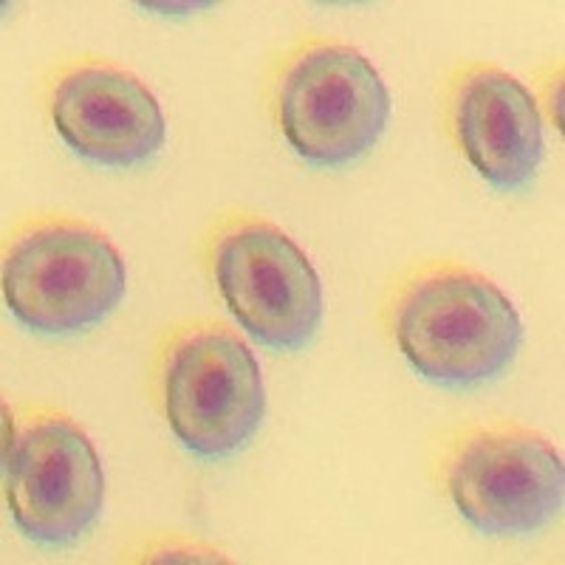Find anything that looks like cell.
I'll list each match as a JSON object with an SVG mask.
<instances>
[{"instance_id": "cell-8", "label": "cell", "mask_w": 565, "mask_h": 565, "mask_svg": "<svg viewBox=\"0 0 565 565\" xmlns=\"http://www.w3.org/2000/svg\"><path fill=\"white\" fill-rule=\"evenodd\" d=\"M49 116L71 153L97 168H139L168 141L153 90L105 60L65 65L49 88Z\"/></svg>"}, {"instance_id": "cell-4", "label": "cell", "mask_w": 565, "mask_h": 565, "mask_svg": "<svg viewBox=\"0 0 565 565\" xmlns=\"http://www.w3.org/2000/svg\"><path fill=\"white\" fill-rule=\"evenodd\" d=\"M156 382L175 441L195 458L235 456L264 424V373L249 345L221 322H193L170 334Z\"/></svg>"}, {"instance_id": "cell-6", "label": "cell", "mask_w": 565, "mask_h": 565, "mask_svg": "<svg viewBox=\"0 0 565 565\" xmlns=\"http://www.w3.org/2000/svg\"><path fill=\"white\" fill-rule=\"evenodd\" d=\"M7 503L18 532L40 546L83 540L99 521L105 472L88 433L54 407H26L9 418Z\"/></svg>"}, {"instance_id": "cell-10", "label": "cell", "mask_w": 565, "mask_h": 565, "mask_svg": "<svg viewBox=\"0 0 565 565\" xmlns=\"http://www.w3.org/2000/svg\"><path fill=\"white\" fill-rule=\"evenodd\" d=\"M130 559H150V563H164V559H186V563H193V559H226L221 557L218 552H212L210 546H201V543H181V540H159V543H148V546L141 548L139 557Z\"/></svg>"}, {"instance_id": "cell-3", "label": "cell", "mask_w": 565, "mask_h": 565, "mask_svg": "<svg viewBox=\"0 0 565 565\" xmlns=\"http://www.w3.org/2000/svg\"><path fill=\"white\" fill-rule=\"evenodd\" d=\"M125 289L119 249L83 221H26L3 249V297L34 334H85L114 315Z\"/></svg>"}, {"instance_id": "cell-5", "label": "cell", "mask_w": 565, "mask_h": 565, "mask_svg": "<svg viewBox=\"0 0 565 565\" xmlns=\"http://www.w3.org/2000/svg\"><path fill=\"white\" fill-rule=\"evenodd\" d=\"M438 472L458 514L492 537L540 532L563 509V461L521 424H469L447 441Z\"/></svg>"}, {"instance_id": "cell-7", "label": "cell", "mask_w": 565, "mask_h": 565, "mask_svg": "<svg viewBox=\"0 0 565 565\" xmlns=\"http://www.w3.org/2000/svg\"><path fill=\"white\" fill-rule=\"evenodd\" d=\"M212 280L255 342L302 351L322 326V282L309 255L255 215L221 221L206 244Z\"/></svg>"}, {"instance_id": "cell-9", "label": "cell", "mask_w": 565, "mask_h": 565, "mask_svg": "<svg viewBox=\"0 0 565 565\" xmlns=\"http://www.w3.org/2000/svg\"><path fill=\"white\" fill-rule=\"evenodd\" d=\"M447 125L478 175L501 193L532 184L543 161V122L532 90L489 63L463 65L447 90Z\"/></svg>"}, {"instance_id": "cell-1", "label": "cell", "mask_w": 565, "mask_h": 565, "mask_svg": "<svg viewBox=\"0 0 565 565\" xmlns=\"http://www.w3.org/2000/svg\"><path fill=\"white\" fill-rule=\"evenodd\" d=\"M387 331L413 371L450 391L494 382L523 345L514 302L487 275L458 264H427L398 280Z\"/></svg>"}, {"instance_id": "cell-2", "label": "cell", "mask_w": 565, "mask_h": 565, "mask_svg": "<svg viewBox=\"0 0 565 565\" xmlns=\"http://www.w3.org/2000/svg\"><path fill=\"white\" fill-rule=\"evenodd\" d=\"M271 116L289 148L315 168H348L387 130L391 90L351 43L309 38L271 74Z\"/></svg>"}]
</instances>
